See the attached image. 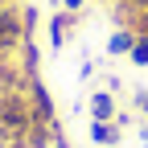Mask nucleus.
Listing matches in <instances>:
<instances>
[{
	"instance_id": "nucleus-10",
	"label": "nucleus",
	"mask_w": 148,
	"mask_h": 148,
	"mask_svg": "<svg viewBox=\"0 0 148 148\" xmlns=\"http://www.w3.org/2000/svg\"><path fill=\"white\" fill-rule=\"evenodd\" d=\"M136 107L144 111V115H148V90H140V95H136Z\"/></svg>"
},
{
	"instance_id": "nucleus-6",
	"label": "nucleus",
	"mask_w": 148,
	"mask_h": 148,
	"mask_svg": "<svg viewBox=\"0 0 148 148\" xmlns=\"http://www.w3.org/2000/svg\"><path fill=\"white\" fill-rule=\"evenodd\" d=\"M132 45H136V33L132 29H119V33H111L107 53H132Z\"/></svg>"
},
{
	"instance_id": "nucleus-12",
	"label": "nucleus",
	"mask_w": 148,
	"mask_h": 148,
	"mask_svg": "<svg viewBox=\"0 0 148 148\" xmlns=\"http://www.w3.org/2000/svg\"><path fill=\"white\" fill-rule=\"evenodd\" d=\"M0 4H4V0H0Z\"/></svg>"
},
{
	"instance_id": "nucleus-1",
	"label": "nucleus",
	"mask_w": 148,
	"mask_h": 148,
	"mask_svg": "<svg viewBox=\"0 0 148 148\" xmlns=\"http://www.w3.org/2000/svg\"><path fill=\"white\" fill-rule=\"evenodd\" d=\"M29 12H21V8H0V58H4L8 49H16V45H25L29 41Z\"/></svg>"
},
{
	"instance_id": "nucleus-7",
	"label": "nucleus",
	"mask_w": 148,
	"mask_h": 148,
	"mask_svg": "<svg viewBox=\"0 0 148 148\" xmlns=\"http://www.w3.org/2000/svg\"><path fill=\"white\" fill-rule=\"evenodd\" d=\"M136 66H148V33H136V45H132V53H127Z\"/></svg>"
},
{
	"instance_id": "nucleus-2",
	"label": "nucleus",
	"mask_w": 148,
	"mask_h": 148,
	"mask_svg": "<svg viewBox=\"0 0 148 148\" xmlns=\"http://www.w3.org/2000/svg\"><path fill=\"white\" fill-rule=\"evenodd\" d=\"M53 132H58V123H33L25 136H16L8 148H49L53 144Z\"/></svg>"
},
{
	"instance_id": "nucleus-8",
	"label": "nucleus",
	"mask_w": 148,
	"mask_h": 148,
	"mask_svg": "<svg viewBox=\"0 0 148 148\" xmlns=\"http://www.w3.org/2000/svg\"><path fill=\"white\" fill-rule=\"evenodd\" d=\"M66 25H70V16H53V21H49V41H53V49L66 41Z\"/></svg>"
},
{
	"instance_id": "nucleus-5",
	"label": "nucleus",
	"mask_w": 148,
	"mask_h": 148,
	"mask_svg": "<svg viewBox=\"0 0 148 148\" xmlns=\"http://www.w3.org/2000/svg\"><path fill=\"white\" fill-rule=\"evenodd\" d=\"M119 111H115V95L111 90H95L90 95V119H115Z\"/></svg>"
},
{
	"instance_id": "nucleus-4",
	"label": "nucleus",
	"mask_w": 148,
	"mask_h": 148,
	"mask_svg": "<svg viewBox=\"0 0 148 148\" xmlns=\"http://www.w3.org/2000/svg\"><path fill=\"white\" fill-rule=\"evenodd\" d=\"M90 140L103 144V148H115V144H119V127H115V119H90Z\"/></svg>"
},
{
	"instance_id": "nucleus-9",
	"label": "nucleus",
	"mask_w": 148,
	"mask_h": 148,
	"mask_svg": "<svg viewBox=\"0 0 148 148\" xmlns=\"http://www.w3.org/2000/svg\"><path fill=\"white\" fill-rule=\"evenodd\" d=\"M49 148H70V144H66V136H62V127L53 132V144H49Z\"/></svg>"
},
{
	"instance_id": "nucleus-11",
	"label": "nucleus",
	"mask_w": 148,
	"mask_h": 148,
	"mask_svg": "<svg viewBox=\"0 0 148 148\" xmlns=\"http://www.w3.org/2000/svg\"><path fill=\"white\" fill-rule=\"evenodd\" d=\"M62 8H66V12H78V8H82V0H62Z\"/></svg>"
},
{
	"instance_id": "nucleus-3",
	"label": "nucleus",
	"mask_w": 148,
	"mask_h": 148,
	"mask_svg": "<svg viewBox=\"0 0 148 148\" xmlns=\"http://www.w3.org/2000/svg\"><path fill=\"white\" fill-rule=\"evenodd\" d=\"M29 107H33V119L37 123H53V103H49V90L41 82H29Z\"/></svg>"
}]
</instances>
